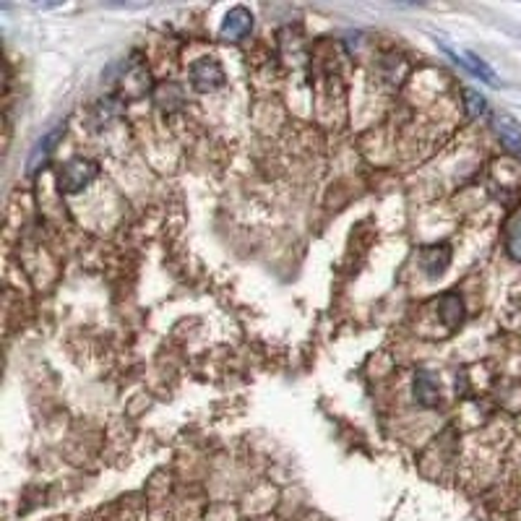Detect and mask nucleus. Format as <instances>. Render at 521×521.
<instances>
[{
  "instance_id": "9b49d317",
  "label": "nucleus",
  "mask_w": 521,
  "mask_h": 521,
  "mask_svg": "<svg viewBox=\"0 0 521 521\" xmlns=\"http://www.w3.org/2000/svg\"><path fill=\"white\" fill-rule=\"evenodd\" d=\"M508 253H511V258L521 261V216L508 230Z\"/></svg>"
},
{
  "instance_id": "9d476101",
  "label": "nucleus",
  "mask_w": 521,
  "mask_h": 521,
  "mask_svg": "<svg viewBox=\"0 0 521 521\" xmlns=\"http://www.w3.org/2000/svg\"><path fill=\"white\" fill-rule=\"evenodd\" d=\"M464 108L469 118H483L487 112V99L474 89H464Z\"/></svg>"
},
{
  "instance_id": "f03ea898",
  "label": "nucleus",
  "mask_w": 521,
  "mask_h": 521,
  "mask_svg": "<svg viewBox=\"0 0 521 521\" xmlns=\"http://www.w3.org/2000/svg\"><path fill=\"white\" fill-rule=\"evenodd\" d=\"M188 78H191L193 89L201 91V94L219 91L227 84V73H224L222 63L216 57H198V60H193L191 68H188Z\"/></svg>"
},
{
  "instance_id": "7ed1b4c3",
  "label": "nucleus",
  "mask_w": 521,
  "mask_h": 521,
  "mask_svg": "<svg viewBox=\"0 0 521 521\" xmlns=\"http://www.w3.org/2000/svg\"><path fill=\"white\" fill-rule=\"evenodd\" d=\"M438 47L443 50V53L449 55L451 60L456 63V66H462L464 71H469L474 78H480V81H485V84H490V87H501V78H498V73L493 71L490 66H487L485 60L480 57V55L474 53H453L449 45H443V42H438Z\"/></svg>"
},
{
  "instance_id": "20e7f679",
  "label": "nucleus",
  "mask_w": 521,
  "mask_h": 521,
  "mask_svg": "<svg viewBox=\"0 0 521 521\" xmlns=\"http://www.w3.org/2000/svg\"><path fill=\"white\" fill-rule=\"evenodd\" d=\"M451 266V245L449 243H432L420 251V269L425 271L428 279H441Z\"/></svg>"
},
{
  "instance_id": "f257e3e1",
  "label": "nucleus",
  "mask_w": 521,
  "mask_h": 521,
  "mask_svg": "<svg viewBox=\"0 0 521 521\" xmlns=\"http://www.w3.org/2000/svg\"><path fill=\"white\" fill-rule=\"evenodd\" d=\"M99 175V167L91 160H84V157H76V160H68V162L60 167L57 172V185L63 193H81L84 188H89L91 182Z\"/></svg>"
},
{
  "instance_id": "0eeeda50",
  "label": "nucleus",
  "mask_w": 521,
  "mask_h": 521,
  "mask_svg": "<svg viewBox=\"0 0 521 521\" xmlns=\"http://www.w3.org/2000/svg\"><path fill=\"white\" fill-rule=\"evenodd\" d=\"M495 133L501 139V144L505 146V151L511 154H519L521 151V126L516 118L511 115H498L495 118Z\"/></svg>"
},
{
  "instance_id": "6e6552de",
  "label": "nucleus",
  "mask_w": 521,
  "mask_h": 521,
  "mask_svg": "<svg viewBox=\"0 0 521 521\" xmlns=\"http://www.w3.org/2000/svg\"><path fill=\"white\" fill-rule=\"evenodd\" d=\"M414 401L420 404V407H435L438 404V380L435 376H431L428 370H420L417 376H414Z\"/></svg>"
},
{
  "instance_id": "1a4fd4ad",
  "label": "nucleus",
  "mask_w": 521,
  "mask_h": 521,
  "mask_svg": "<svg viewBox=\"0 0 521 521\" xmlns=\"http://www.w3.org/2000/svg\"><path fill=\"white\" fill-rule=\"evenodd\" d=\"M438 313H441V321L446 324L449 331H453L456 326H462L464 321V303L456 292H449L438 300Z\"/></svg>"
},
{
  "instance_id": "423d86ee",
  "label": "nucleus",
  "mask_w": 521,
  "mask_h": 521,
  "mask_svg": "<svg viewBox=\"0 0 521 521\" xmlns=\"http://www.w3.org/2000/svg\"><path fill=\"white\" fill-rule=\"evenodd\" d=\"M63 136H66V120H60L53 130H47V133L36 141L32 154H29V162H26V175H35L36 170L47 162V157L55 151V144H57Z\"/></svg>"
},
{
  "instance_id": "39448f33",
  "label": "nucleus",
  "mask_w": 521,
  "mask_h": 521,
  "mask_svg": "<svg viewBox=\"0 0 521 521\" xmlns=\"http://www.w3.org/2000/svg\"><path fill=\"white\" fill-rule=\"evenodd\" d=\"M253 14L243 5H234L224 14V21H222V29H219V36L227 39V42H237V39H245V36L253 32Z\"/></svg>"
}]
</instances>
